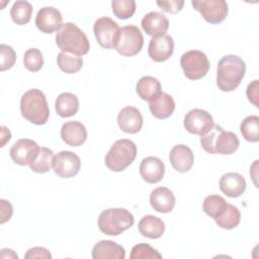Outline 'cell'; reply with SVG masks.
<instances>
[{
	"label": "cell",
	"mask_w": 259,
	"mask_h": 259,
	"mask_svg": "<svg viewBox=\"0 0 259 259\" xmlns=\"http://www.w3.org/2000/svg\"><path fill=\"white\" fill-rule=\"evenodd\" d=\"M217 225L224 230H232L238 227L241 221V212L233 204L228 203L224 213L214 220Z\"/></svg>",
	"instance_id": "obj_30"
},
{
	"label": "cell",
	"mask_w": 259,
	"mask_h": 259,
	"mask_svg": "<svg viewBox=\"0 0 259 259\" xmlns=\"http://www.w3.org/2000/svg\"><path fill=\"white\" fill-rule=\"evenodd\" d=\"M61 138L67 145L79 147L85 143L87 131L85 125L78 120L66 121L61 127Z\"/></svg>",
	"instance_id": "obj_18"
},
{
	"label": "cell",
	"mask_w": 259,
	"mask_h": 259,
	"mask_svg": "<svg viewBox=\"0 0 259 259\" xmlns=\"http://www.w3.org/2000/svg\"><path fill=\"white\" fill-rule=\"evenodd\" d=\"M32 15V6L27 1H16L10 9V16L14 23L24 25L28 23Z\"/></svg>",
	"instance_id": "obj_29"
},
{
	"label": "cell",
	"mask_w": 259,
	"mask_h": 259,
	"mask_svg": "<svg viewBox=\"0 0 259 259\" xmlns=\"http://www.w3.org/2000/svg\"><path fill=\"white\" fill-rule=\"evenodd\" d=\"M11 139V133L9 128H7L5 125H1V146L4 147L7 142H9Z\"/></svg>",
	"instance_id": "obj_42"
},
{
	"label": "cell",
	"mask_w": 259,
	"mask_h": 259,
	"mask_svg": "<svg viewBox=\"0 0 259 259\" xmlns=\"http://www.w3.org/2000/svg\"><path fill=\"white\" fill-rule=\"evenodd\" d=\"M22 116L33 124H45L50 116V108L46 95L39 89L27 90L20 99Z\"/></svg>",
	"instance_id": "obj_3"
},
{
	"label": "cell",
	"mask_w": 259,
	"mask_h": 259,
	"mask_svg": "<svg viewBox=\"0 0 259 259\" xmlns=\"http://www.w3.org/2000/svg\"><path fill=\"white\" fill-rule=\"evenodd\" d=\"M118 31V24L107 16L96 19L93 25V32L97 42L107 50L114 49Z\"/></svg>",
	"instance_id": "obj_11"
},
{
	"label": "cell",
	"mask_w": 259,
	"mask_h": 259,
	"mask_svg": "<svg viewBox=\"0 0 259 259\" xmlns=\"http://www.w3.org/2000/svg\"><path fill=\"white\" fill-rule=\"evenodd\" d=\"M57 63L59 68L67 73V74H74L77 73L83 66V59L78 56L69 55L67 53L61 52L58 55Z\"/></svg>",
	"instance_id": "obj_33"
},
{
	"label": "cell",
	"mask_w": 259,
	"mask_h": 259,
	"mask_svg": "<svg viewBox=\"0 0 259 259\" xmlns=\"http://www.w3.org/2000/svg\"><path fill=\"white\" fill-rule=\"evenodd\" d=\"M246 73V64L239 56L226 55L218 63L217 85L224 92L234 91Z\"/></svg>",
	"instance_id": "obj_1"
},
{
	"label": "cell",
	"mask_w": 259,
	"mask_h": 259,
	"mask_svg": "<svg viewBox=\"0 0 259 259\" xmlns=\"http://www.w3.org/2000/svg\"><path fill=\"white\" fill-rule=\"evenodd\" d=\"M183 124L184 128L188 133L202 137L212 128L214 122L208 111L200 108H194L185 114Z\"/></svg>",
	"instance_id": "obj_10"
},
{
	"label": "cell",
	"mask_w": 259,
	"mask_h": 259,
	"mask_svg": "<svg viewBox=\"0 0 259 259\" xmlns=\"http://www.w3.org/2000/svg\"><path fill=\"white\" fill-rule=\"evenodd\" d=\"M221 191L229 197H239L246 190L245 178L236 172H229L224 174L219 183Z\"/></svg>",
	"instance_id": "obj_21"
},
{
	"label": "cell",
	"mask_w": 259,
	"mask_h": 259,
	"mask_svg": "<svg viewBox=\"0 0 259 259\" xmlns=\"http://www.w3.org/2000/svg\"><path fill=\"white\" fill-rule=\"evenodd\" d=\"M157 5L165 12L168 13H177L179 12L183 5L184 1L183 0H167V1H157Z\"/></svg>",
	"instance_id": "obj_38"
},
{
	"label": "cell",
	"mask_w": 259,
	"mask_h": 259,
	"mask_svg": "<svg viewBox=\"0 0 259 259\" xmlns=\"http://www.w3.org/2000/svg\"><path fill=\"white\" fill-rule=\"evenodd\" d=\"M25 259H32V258H46L51 259L52 255L50 251L44 247H33L27 250L24 255Z\"/></svg>",
	"instance_id": "obj_40"
},
{
	"label": "cell",
	"mask_w": 259,
	"mask_h": 259,
	"mask_svg": "<svg viewBox=\"0 0 259 259\" xmlns=\"http://www.w3.org/2000/svg\"><path fill=\"white\" fill-rule=\"evenodd\" d=\"M141 25L147 34L156 37L166 34L169 28V20L161 12L151 11L143 17Z\"/></svg>",
	"instance_id": "obj_20"
},
{
	"label": "cell",
	"mask_w": 259,
	"mask_h": 259,
	"mask_svg": "<svg viewBox=\"0 0 259 259\" xmlns=\"http://www.w3.org/2000/svg\"><path fill=\"white\" fill-rule=\"evenodd\" d=\"M24 67L30 72H37L44 66V57L38 49L31 48L25 51L23 56Z\"/></svg>",
	"instance_id": "obj_35"
},
{
	"label": "cell",
	"mask_w": 259,
	"mask_h": 259,
	"mask_svg": "<svg viewBox=\"0 0 259 259\" xmlns=\"http://www.w3.org/2000/svg\"><path fill=\"white\" fill-rule=\"evenodd\" d=\"M54 157V153L51 149L40 147L37 158L29 165L30 170L35 173H46L50 171L51 167H53Z\"/></svg>",
	"instance_id": "obj_32"
},
{
	"label": "cell",
	"mask_w": 259,
	"mask_h": 259,
	"mask_svg": "<svg viewBox=\"0 0 259 259\" xmlns=\"http://www.w3.org/2000/svg\"><path fill=\"white\" fill-rule=\"evenodd\" d=\"M228 202L218 194H211L204 198L202 203L203 211L213 220L221 217L226 210Z\"/></svg>",
	"instance_id": "obj_28"
},
{
	"label": "cell",
	"mask_w": 259,
	"mask_h": 259,
	"mask_svg": "<svg viewBox=\"0 0 259 259\" xmlns=\"http://www.w3.org/2000/svg\"><path fill=\"white\" fill-rule=\"evenodd\" d=\"M191 5L210 24L221 23L228 15V3L225 0H192Z\"/></svg>",
	"instance_id": "obj_9"
},
{
	"label": "cell",
	"mask_w": 259,
	"mask_h": 259,
	"mask_svg": "<svg viewBox=\"0 0 259 259\" xmlns=\"http://www.w3.org/2000/svg\"><path fill=\"white\" fill-rule=\"evenodd\" d=\"M144 45V36L136 25H125L119 28L114 50L124 57L138 55Z\"/></svg>",
	"instance_id": "obj_7"
},
{
	"label": "cell",
	"mask_w": 259,
	"mask_h": 259,
	"mask_svg": "<svg viewBox=\"0 0 259 259\" xmlns=\"http://www.w3.org/2000/svg\"><path fill=\"white\" fill-rule=\"evenodd\" d=\"M175 195L167 187H157L150 194V204L158 212H171L175 206Z\"/></svg>",
	"instance_id": "obj_22"
},
{
	"label": "cell",
	"mask_w": 259,
	"mask_h": 259,
	"mask_svg": "<svg viewBox=\"0 0 259 259\" xmlns=\"http://www.w3.org/2000/svg\"><path fill=\"white\" fill-rule=\"evenodd\" d=\"M169 160L171 166L180 173L188 172L194 161V156L189 147L186 145H176L174 146L169 153Z\"/></svg>",
	"instance_id": "obj_19"
},
{
	"label": "cell",
	"mask_w": 259,
	"mask_h": 259,
	"mask_svg": "<svg viewBox=\"0 0 259 259\" xmlns=\"http://www.w3.org/2000/svg\"><path fill=\"white\" fill-rule=\"evenodd\" d=\"M81 161L78 155L70 151L59 152L53 160L54 172L62 178H70L78 174Z\"/></svg>",
	"instance_id": "obj_13"
},
{
	"label": "cell",
	"mask_w": 259,
	"mask_h": 259,
	"mask_svg": "<svg viewBox=\"0 0 259 259\" xmlns=\"http://www.w3.org/2000/svg\"><path fill=\"white\" fill-rule=\"evenodd\" d=\"M246 94L247 97L249 99V101L251 103H253L256 107L259 106V102H258V98H259V82L258 80H254L252 81L246 90Z\"/></svg>",
	"instance_id": "obj_39"
},
{
	"label": "cell",
	"mask_w": 259,
	"mask_h": 259,
	"mask_svg": "<svg viewBox=\"0 0 259 259\" xmlns=\"http://www.w3.org/2000/svg\"><path fill=\"white\" fill-rule=\"evenodd\" d=\"M40 147L30 139H20L10 148V158L20 166L30 165L38 156Z\"/></svg>",
	"instance_id": "obj_12"
},
{
	"label": "cell",
	"mask_w": 259,
	"mask_h": 259,
	"mask_svg": "<svg viewBox=\"0 0 259 259\" xmlns=\"http://www.w3.org/2000/svg\"><path fill=\"white\" fill-rule=\"evenodd\" d=\"M180 66L186 78L189 80H198L207 74L210 64L203 52L191 50L181 56Z\"/></svg>",
	"instance_id": "obj_8"
},
{
	"label": "cell",
	"mask_w": 259,
	"mask_h": 259,
	"mask_svg": "<svg viewBox=\"0 0 259 259\" xmlns=\"http://www.w3.org/2000/svg\"><path fill=\"white\" fill-rule=\"evenodd\" d=\"M135 223L132 212L125 208L112 207L101 211L98 217L99 230L108 236H118Z\"/></svg>",
	"instance_id": "obj_5"
},
{
	"label": "cell",
	"mask_w": 259,
	"mask_h": 259,
	"mask_svg": "<svg viewBox=\"0 0 259 259\" xmlns=\"http://www.w3.org/2000/svg\"><path fill=\"white\" fill-rule=\"evenodd\" d=\"M200 145L209 154L231 155L238 150L240 142L233 132H226L222 126L214 124L200 138Z\"/></svg>",
	"instance_id": "obj_4"
},
{
	"label": "cell",
	"mask_w": 259,
	"mask_h": 259,
	"mask_svg": "<svg viewBox=\"0 0 259 259\" xmlns=\"http://www.w3.org/2000/svg\"><path fill=\"white\" fill-rule=\"evenodd\" d=\"M243 138L251 143L259 141V117L257 115H249L243 119L240 125Z\"/></svg>",
	"instance_id": "obj_31"
},
{
	"label": "cell",
	"mask_w": 259,
	"mask_h": 259,
	"mask_svg": "<svg viewBox=\"0 0 259 259\" xmlns=\"http://www.w3.org/2000/svg\"><path fill=\"white\" fill-rule=\"evenodd\" d=\"M35 25L44 33L58 31L63 25L62 14L55 7H42L37 11L35 16Z\"/></svg>",
	"instance_id": "obj_14"
},
{
	"label": "cell",
	"mask_w": 259,
	"mask_h": 259,
	"mask_svg": "<svg viewBox=\"0 0 259 259\" xmlns=\"http://www.w3.org/2000/svg\"><path fill=\"white\" fill-rule=\"evenodd\" d=\"M55 109L61 117L73 116L79 109V99L73 93L63 92L56 99Z\"/></svg>",
	"instance_id": "obj_27"
},
{
	"label": "cell",
	"mask_w": 259,
	"mask_h": 259,
	"mask_svg": "<svg viewBox=\"0 0 259 259\" xmlns=\"http://www.w3.org/2000/svg\"><path fill=\"white\" fill-rule=\"evenodd\" d=\"M140 234L149 239H159L165 231L164 222L152 214H147L141 219L138 225Z\"/></svg>",
	"instance_id": "obj_25"
},
{
	"label": "cell",
	"mask_w": 259,
	"mask_h": 259,
	"mask_svg": "<svg viewBox=\"0 0 259 259\" xmlns=\"http://www.w3.org/2000/svg\"><path fill=\"white\" fill-rule=\"evenodd\" d=\"M56 44L63 53L74 56H84L90 50V44L86 34L72 22H66L56 34Z\"/></svg>",
	"instance_id": "obj_2"
},
{
	"label": "cell",
	"mask_w": 259,
	"mask_h": 259,
	"mask_svg": "<svg viewBox=\"0 0 259 259\" xmlns=\"http://www.w3.org/2000/svg\"><path fill=\"white\" fill-rule=\"evenodd\" d=\"M0 54V70L3 72L11 69L16 61V54L12 47L5 44H1Z\"/></svg>",
	"instance_id": "obj_37"
},
{
	"label": "cell",
	"mask_w": 259,
	"mask_h": 259,
	"mask_svg": "<svg viewBox=\"0 0 259 259\" xmlns=\"http://www.w3.org/2000/svg\"><path fill=\"white\" fill-rule=\"evenodd\" d=\"M137 157L136 144L127 139L117 140L105 156L106 167L113 172H120L127 168Z\"/></svg>",
	"instance_id": "obj_6"
},
{
	"label": "cell",
	"mask_w": 259,
	"mask_h": 259,
	"mask_svg": "<svg viewBox=\"0 0 259 259\" xmlns=\"http://www.w3.org/2000/svg\"><path fill=\"white\" fill-rule=\"evenodd\" d=\"M136 91L143 100L148 102L153 101L162 93L160 81L152 76L142 77L136 85Z\"/></svg>",
	"instance_id": "obj_26"
},
{
	"label": "cell",
	"mask_w": 259,
	"mask_h": 259,
	"mask_svg": "<svg viewBox=\"0 0 259 259\" xmlns=\"http://www.w3.org/2000/svg\"><path fill=\"white\" fill-rule=\"evenodd\" d=\"M111 8L117 18L127 19L136 12V2L134 0H113L111 2Z\"/></svg>",
	"instance_id": "obj_34"
},
{
	"label": "cell",
	"mask_w": 259,
	"mask_h": 259,
	"mask_svg": "<svg viewBox=\"0 0 259 259\" xmlns=\"http://www.w3.org/2000/svg\"><path fill=\"white\" fill-rule=\"evenodd\" d=\"M131 259H161L162 255L152 246L146 243H140L132 248Z\"/></svg>",
	"instance_id": "obj_36"
},
{
	"label": "cell",
	"mask_w": 259,
	"mask_h": 259,
	"mask_svg": "<svg viewBox=\"0 0 259 259\" xmlns=\"http://www.w3.org/2000/svg\"><path fill=\"white\" fill-rule=\"evenodd\" d=\"M174 41L172 36L164 34L161 36L152 37L149 42L148 55L154 62H165L173 54Z\"/></svg>",
	"instance_id": "obj_15"
},
{
	"label": "cell",
	"mask_w": 259,
	"mask_h": 259,
	"mask_svg": "<svg viewBox=\"0 0 259 259\" xmlns=\"http://www.w3.org/2000/svg\"><path fill=\"white\" fill-rule=\"evenodd\" d=\"M117 123L122 132L126 134H137L143 126L142 113L134 106L123 107L117 115Z\"/></svg>",
	"instance_id": "obj_17"
},
{
	"label": "cell",
	"mask_w": 259,
	"mask_h": 259,
	"mask_svg": "<svg viewBox=\"0 0 259 259\" xmlns=\"http://www.w3.org/2000/svg\"><path fill=\"white\" fill-rule=\"evenodd\" d=\"M139 170L140 175L146 182L154 184L160 182L164 177L165 165L161 159L149 156L142 160Z\"/></svg>",
	"instance_id": "obj_16"
},
{
	"label": "cell",
	"mask_w": 259,
	"mask_h": 259,
	"mask_svg": "<svg viewBox=\"0 0 259 259\" xmlns=\"http://www.w3.org/2000/svg\"><path fill=\"white\" fill-rule=\"evenodd\" d=\"M1 204V220L0 223L4 224L9 221L13 214V207L11 203L5 199H0Z\"/></svg>",
	"instance_id": "obj_41"
},
{
	"label": "cell",
	"mask_w": 259,
	"mask_h": 259,
	"mask_svg": "<svg viewBox=\"0 0 259 259\" xmlns=\"http://www.w3.org/2000/svg\"><path fill=\"white\" fill-rule=\"evenodd\" d=\"M124 248L110 240H101L92 249L93 259H124Z\"/></svg>",
	"instance_id": "obj_23"
},
{
	"label": "cell",
	"mask_w": 259,
	"mask_h": 259,
	"mask_svg": "<svg viewBox=\"0 0 259 259\" xmlns=\"http://www.w3.org/2000/svg\"><path fill=\"white\" fill-rule=\"evenodd\" d=\"M149 108L153 116L159 119H165L174 112L175 101L170 94L162 91L156 99L149 102Z\"/></svg>",
	"instance_id": "obj_24"
}]
</instances>
